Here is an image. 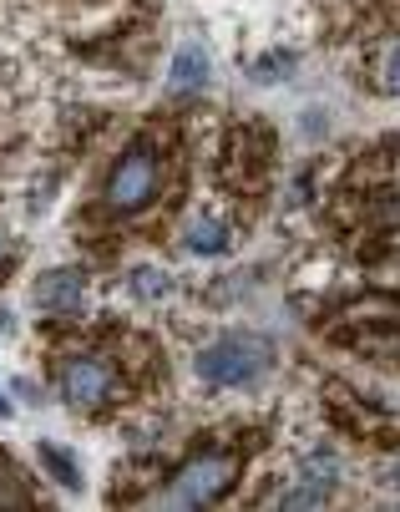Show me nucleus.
<instances>
[{
  "label": "nucleus",
  "mask_w": 400,
  "mask_h": 512,
  "mask_svg": "<svg viewBox=\"0 0 400 512\" xmlns=\"http://www.w3.org/2000/svg\"><path fill=\"white\" fill-rule=\"evenodd\" d=\"M163 178H168L163 153H157L152 142H132V148L112 163L107 183H102V208L117 213V218H132V213H142V208L157 203Z\"/></svg>",
  "instance_id": "f257e3e1"
},
{
  "label": "nucleus",
  "mask_w": 400,
  "mask_h": 512,
  "mask_svg": "<svg viewBox=\"0 0 400 512\" xmlns=\"http://www.w3.org/2000/svg\"><path fill=\"white\" fill-rule=\"evenodd\" d=\"M238 482V457L233 452H203L173 472V482L157 492L163 507H213L228 487Z\"/></svg>",
  "instance_id": "f03ea898"
},
{
  "label": "nucleus",
  "mask_w": 400,
  "mask_h": 512,
  "mask_svg": "<svg viewBox=\"0 0 400 512\" xmlns=\"http://www.w3.org/2000/svg\"><path fill=\"white\" fill-rule=\"evenodd\" d=\"M56 381H61V396H66L76 411H102V406L117 401V391H122V371H117L102 350H71V355L61 360Z\"/></svg>",
  "instance_id": "7ed1b4c3"
},
{
  "label": "nucleus",
  "mask_w": 400,
  "mask_h": 512,
  "mask_svg": "<svg viewBox=\"0 0 400 512\" xmlns=\"http://www.w3.org/2000/svg\"><path fill=\"white\" fill-rule=\"evenodd\" d=\"M269 371V345L259 335H223L198 355V376L208 386H254Z\"/></svg>",
  "instance_id": "20e7f679"
},
{
  "label": "nucleus",
  "mask_w": 400,
  "mask_h": 512,
  "mask_svg": "<svg viewBox=\"0 0 400 512\" xmlns=\"http://www.w3.org/2000/svg\"><path fill=\"white\" fill-rule=\"evenodd\" d=\"M31 300L56 320H82L87 315V274L82 269H51L36 279Z\"/></svg>",
  "instance_id": "39448f33"
},
{
  "label": "nucleus",
  "mask_w": 400,
  "mask_h": 512,
  "mask_svg": "<svg viewBox=\"0 0 400 512\" xmlns=\"http://www.w3.org/2000/svg\"><path fill=\"white\" fill-rule=\"evenodd\" d=\"M168 87H173L178 97H193V92L208 87V51H203V46H183V51L173 56Z\"/></svg>",
  "instance_id": "423d86ee"
},
{
  "label": "nucleus",
  "mask_w": 400,
  "mask_h": 512,
  "mask_svg": "<svg viewBox=\"0 0 400 512\" xmlns=\"http://www.w3.org/2000/svg\"><path fill=\"white\" fill-rule=\"evenodd\" d=\"M355 350L365 355H380V360H400V330H380V325H365V330H350L345 335Z\"/></svg>",
  "instance_id": "0eeeda50"
},
{
  "label": "nucleus",
  "mask_w": 400,
  "mask_h": 512,
  "mask_svg": "<svg viewBox=\"0 0 400 512\" xmlns=\"http://www.w3.org/2000/svg\"><path fill=\"white\" fill-rule=\"evenodd\" d=\"M188 249L193 254H223L228 249V229L218 224V218H193V229H188Z\"/></svg>",
  "instance_id": "6e6552de"
},
{
  "label": "nucleus",
  "mask_w": 400,
  "mask_h": 512,
  "mask_svg": "<svg viewBox=\"0 0 400 512\" xmlns=\"http://www.w3.org/2000/svg\"><path fill=\"white\" fill-rule=\"evenodd\" d=\"M41 462L51 467V477H56L61 487H82V467H76L61 447H41Z\"/></svg>",
  "instance_id": "1a4fd4ad"
},
{
  "label": "nucleus",
  "mask_w": 400,
  "mask_h": 512,
  "mask_svg": "<svg viewBox=\"0 0 400 512\" xmlns=\"http://www.w3.org/2000/svg\"><path fill=\"white\" fill-rule=\"evenodd\" d=\"M132 289H137L142 300H163V295H173V279L157 274V269H137L132 274Z\"/></svg>",
  "instance_id": "9d476101"
},
{
  "label": "nucleus",
  "mask_w": 400,
  "mask_h": 512,
  "mask_svg": "<svg viewBox=\"0 0 400 512\" xmlns=\"http://www.w3.org/2000/svg\"><path fill=\"white\" fill-rule=\"evenodd\" d=\"M380 82H385L390 92H400V41H390V46H385V61H380Z\"/></svg>",
  "instance_id": "9b49d317"
},
{
  "label": "nucleus",
  "mask_w": 400,
  "mask_h": 512,
  "mask_svg": "<svg viewBox=\"0 0 400 512\" xmlns=\"http://www.w3.org/2000/svg\"><path fill=\"white\" fill-rule=\"evenodd\" d=\"M6 259H11V239L0 234V269H6Z\"/></svg>",
  "instance_id": "f8f14e48"
},
{
  "label": "nucleus",
  "mask_w": 400,
  "mask_h": 512,
  "mask_svg": "<svg viewBox=\"0 0 400 512\" xmlns=\"http://www.w3.org/2000/svg\"><path fill=\"white\" fill-rule=\"evenodd\" d=\"M0 416H11V401L6 396H0Z\"/></svg>",
  "instance_id": "ddd939ff"
},
{
  "label": "nucleus",
  "mask_w": 400,
  "mask_h": 512,
  "mask_svg": "<svg viewBox=\"0 0 400 512\" xmlns=\"http://www.w3.org/2000/svg\"><path fill=\"white\" fill-rule=\"evenodd\" d=\"M390 482H400V462H395V472H390Z\"/></svg>",
  "instance_id": "4468645a"
},
{
  "label": "nucleus",
  "mask_w": 400,
  "mask_h": 512,
  "mask_svg": "<svg viewBox=\"0 0 400 512\" xmlns=\"http://www.w3.org/2000/svg\"><path fill=\"white\" fill-rule=\"evenodd\" d=\"M0 330H6V310H0Z\"/></svg>",
  "instance_id": "2eb2a0df"
}]
</instances>
